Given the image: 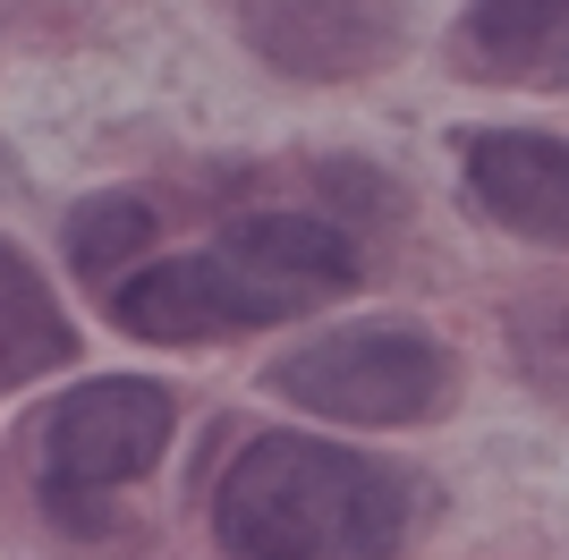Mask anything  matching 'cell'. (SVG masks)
<instances>
[{
  "instance_id": "cell-2",
  "label": "cell",
  "mask_w": 569,
  "mask_h": 560,
  "mask_svg": "<svg viewBox=\"0 0 569 560\" xmlns=\"http://www.w3.org/2000/svg\"><path fill=\"white\" fill-rule=\"evenodd\" d=\"M272 391L298 399L307 417L417 424V417H433V399L451 391V349H442L433 331H408V323L332 331V340L281 357V366H272Z\"/></svg>"
},
{
  "instance_id": "cell-4",
  "label": "cell",
  "mask_w": 569,
  "mask_h": 560,
  "mask_svg": "<svg viewBox=\"0 0 569 560\" xmlns=\"http://www.w3.org/2000/svg\"><path fill=\"white\" fill-rule=\"evenodd\" d=\"M170 424H179V399L162 382L102 373V382H86V391H69L51 408L43 467H51V484H128L170 450Z\"/></svg>"
},
{
  "instance_id": "cell-3",
  "label": "cell",
  "mask_w": 569,
  "mask_h": 560,
  "mask_svg": "<svg viewBox=\"0 0 569 560\" xmlns=\"http://www.w3.org/2000/svg\"><path fill=\"white\" fill-rule=\"evenodd\" d=\"M323 306L315 289L298 280H272L256 263L221 256H170V263H144L137 280H119L111 289V314L119 331H137V340H213V331H263V323H289V314H307Z\"/></svg>"
},
{
  "instance_id": "cell-1",
  "label": "cell",
  "mask_w": 569,
  "mask_h": 560,
  "mask_svg": "<svg viewBox=\"0 0 569 560\" xmlns=\"http://www.w3.org/2000/svg\"><path fill=\"white\" fill-rule=\"evenodd\" d=\"M213 536L238 560H382L408 536V476L315 433H263L221 476Z\"/></svg>"
},
{
  "instance_id": "cell-6",
  "label": "cell",
  "mask_w": 569,
  "mask_h": 560,
  "mask_svg": "<svg viewBox=\"0 0 569 560\" xmlns=\"http://www.w3.org/2000/svg\"><path fill=\"white\" fill-rule=\"evenodd\" d=\"M213 247L238 256V263H256V272H272V280H298L315 298H340V289H349V263H357L349 238H340L332 221H315V212H238Z\"/></svg>"
},
{
  "instance_id": "cell-5",
  "label": "cell",
  "mask_w": 569,
  "mask_h": 560,
  "mask_svg": "<svg viewBox=\"0 0 569 560\" xmlns=\"http://www.w3.org/2000/svg\"><path fill=\"white\" fill-rule=\"evenodd\" d=\"M468 196L501 230L569 247V144L561 137H468Z\"/></svg>"
},
{
  "instance_id": "cell-8",
  "label": "cell",
  "mask_w": 569,
  "mask_h": 560,
  "mask_svg": "<svg viewBox=\"0 0 569 560\" xmlns=\"http://www.w3.org/2000/svg\"><path fill=\"white\" fill-rule=\"evenodd\" d=\"M468 43L485 60H510V69H536L569 43V0H476L468 9Z\"/></svg>"
},
{
  "instance_id": "cell-7",
  "label": "cell",
  "mask_w": 569,
  "mask_h": 560,
  "mask_svg": "<svg viewBox=\"0 0 569 560\" xmlns=\"http://www.w3.org/2000/svg\"><path fill=\"white\" fill-rule=\"evenodd\" d=\"M69 314H60V298H51L43 280H34V263L0 238V391H18V382H34V373L69 366Z\"/></svg>"
},
{
  "instance_id": "cell-9",
  "label": "cell",
  "mask_w": 569,
  "mask_h": 560,
  "mask_svg": "<svg viewBox=\"0 0 569 560\" xmlns=\"http://www.w3.org/2000/svg\"><path fill=\"white\" fill-rule=\"evenodd\" d=\"M144 238H153V204L144 196H94L69 221V256H77V272H119Z\"/></svg>"
}]
</instances>
